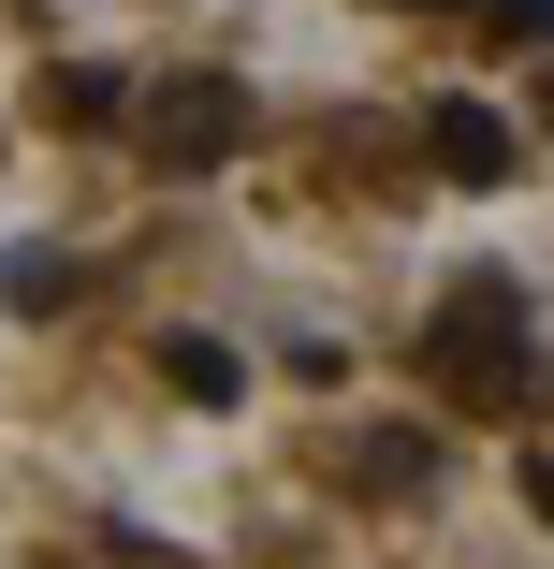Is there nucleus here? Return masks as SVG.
<instances>
[{
	"mask_svg": "<svg viewBox=\"0 0 554 569\" xmlns=\"http://www.w3.org/2000/svg\"><path fill=\"white\" fill-rule=\"evenodd\" d=\"M525 511H540V526H554V452H540V468H525Z\"/></svg>",
	"mask_w": 554,
	"mask_h": 569,
	"instance_id": "8",
	"label": "nucleus"
},
{
	"mask_svg": "<svg viewBox=\"0 0 554 569\" xmlns=\"http://www.w3.org/2000/svg\"><path fill=\"white\" fill-rule=\"evenodd\" d=\"M380 16H453V0H380Z\"/></svg>",
	"mask_w": 554,
	"mask_h": 569,
	"instance_id": "9",
	"label": "nucleus"
},
{
	"mask_svg": "<svg viewBox=\"0 0 554 569\" xmlns=\"http://www.w3.org/2000/svg\"><path fill=\"white\" fill-rule=\"evenodd\" d=\"M423 161L453 176V190H496V176H511V118H496V102H467V88H453V102H437V118H423Z\"/></svg>",
	"mask_w": 554,
	"mask_h": 569,
	"instance_id": "3",
	"label": "nucleus"
},
{
	"mask_svg": "<svg viewBox=\"0 0 554 569\" xmlns=\"http://www.w3.org/2000/svg\"><path fill=\"white\" fill-rule=\"evenodd\" d=\"M482 44H554V0H482Z\"/></svg>",
	"mask_w": 554,
	"mask_h": 569,
	"instance_id": "7",
	"label": "nucleus"
},
{
	"mask_svg": "<svg viewBox=\"0 0 554 569\" xmlns=\"http://www.w3.org/2000/svg\"><path fill=\"white\" fill-rule=\"evenodd\" d=\"M351 482H365V497H423V482H437V438H423V423H365V438H351Z\"/></svg>",
	"mask_w": 554,
	"mask_h": 569,
	"instance_id": "5",
	"label": "nucleus"
},
{
	"mask_svg": "<svg viewBox=\"0 0 554 569\" xmlns=\"http://www.w3.org/2000/svg\"><path fill=\"white\" fill-rule=\"evenodd\" d=\"M30 102H44L59 132H118V118H132V88L102 73V59H44V73H30Z\"/></svg>",
	"mask_w": 554,
	"mask_h": 569,
	"instance_id": "4",
	"label": "nucleus"
},
{
	"mask_svg": "<svg viewBox=\"0 0 554 569\" xmlns=\"http://www.w3.org/2000/svg\"><path fill=\"white\" fill-rule=\"evenodd\" d=\"M423 380L453 395V409H540V336H525V292L511 278H467V292H437L423 321Z\"/></svg>",
	"mask_w": 554,
	"mask_h": 569,
	"instance_id": "1",
	"label": "nucleus"
},
{
	"mask_svg": "<svg viewBox=\"0 0 554 569\" xmlns=\"http://www.w3.org/2000/svg\"><path fill=\"white\" fill-rule=\"evenodd\" d=\"M234 147H249V88H234V73H175V88L147 102V161H161V176H219Z\"/></svg>",
	"mask_w": 554,
	"mask_h": 569,
	"instance_id": "2",
	"label": "nucleus"
},
{
	"mask_svg": "<svg viewBox=\"0 0 554 569\" xmlns=\"http://www.w3.org/2000/svg\"><path fill=\"white\" fill-rule=\"evenodd\" d=\"M161 380H175L190 409H234V395H249V351H219V336H161Z\"/></svg>",
	"mask_w": 554,
	"mask_h": 569,
	"instance_id": "6",
	"label": "nucleus"
},
{
	"mask_svg": "<svg viewBox=\"0 0 554 569\" xmlns=\"http://www.w3.org/2000/svg\"><path fill=\"white\" fill-rule=\"evenodd\" d=\"M540 118H554V73H540Z\"/></svg>",
	"mask_w": 554,
	"mask_h": 569,
	"instance_id": "10",
	"label": "nucleus"
}]
</instances>
